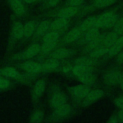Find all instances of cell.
Segmentation results:
<instances>
[{
  "label": "cell",
  "mask_w": 123,
  "mask_h": 123,
  "mask_svg": "<svg viewBox=\"0 0 123 123\" xmlns=\"http://www.w3.org/2000/svg\"><path fill=\"white\" fill-rule=\"evenodd\" d=\"M80 10V6L74 7L69 6H63L45 13V15L49 17L56 18H62L70 19L71 18L77 14Z\"/></svg>",
  "instance_id": "1"
},
{
  "label": "cell",
  "mask_w": 123,
  "mask_h": 123,
  "mask_svg": "<svg viewBox=\"0 0 123 123\" xmlns=\"http://www.w3.org/2000/svg\"><path fill=\"white\" fill-rule=\"evenodd\" d=\"M118 15L112 12H107L97 17L95 26L98 28L114 27L118 19Z\"/></svg>",
  "instance_id": "2"
},
{
  "label": "cell",
  "mask_w": 123,
  "mask_h": 123,
  "mask_svg": "<svg viewBox=\"0 0 123 123\" xmlns=\"http://www.w3.org/2000/svg\"><path fill=\"white\" fill-rule=\"evenodd\" d=\"M8 5L14 14L17 17L25 16L28 13V10L22 0H6Z\"/></svg>",
  "instance_id": "3"
},
{
  "label": "cell",
  "mask_w": 123,
  "mask_h": 123,
  "mask_svg": "<svg viewBox=\"0 0 123 123\" xmlns=\"http://www.w3.org/2000/svg\"><path fill=\"white\" fill-rule=\"evenodd\" d=\"M68 89L72 96L80 99L86 98L90 91L88 86L85 84L71 86Z\"/></svg>",
  "instance_id": "4"
},
{
  "label": "cell",
  "mask_w": 123,
  "mask_h": 123,
  "mask_svg": "<svg viewBox=\"0 0 123 123\" xmlns=\"http://www.w3.org/2000/svg\"><path fill=\"white\" fill-rule=\"evenodd\" d=\"M40 46L37 43H34L28 47L24 52L21 54H17V56H15L13 59L19 60L22 59H30L38 54L40 51Z\"/></svg>",
  "instance_id": "5"
},
{
  "label": "cell",
  "mask_w": 123,
  "mask_h": 123,
  "mask_svg": "<svg viewBox=\"0 0 123 123\" xmlns=\"http://www.w3.org/2000/svg\"><path fill=\"white\" fill-rule=\"evenodd\" d=\"M50 20L46 19L41 21L38 23L35 32L33 36L34 39L37 38L43 37L48 31H49Z\"/></svg>",
  "instance_id": "6"
},
{
  "label": "cell",
  "mask_w": 123,
  "mask_h": 123,
  "mask_svg": "<svg viewBox=\"0 0 123 123\" xmlns=\"http://www.w3.org/2000/svg\"><path fill=\"white\" fill-rule=\"evenodd\" d=\"M69 25V19L56 18L51 21L49 30L65 31Z\"/></svg>",
  "instance_id": "7"
},
{
  "label": "cell",
  "mask_w": 123,
  "mask_h": 123,
  "mask_svg": "<svg viewBox=\"0 0 123 123\" xmlns=\"http://www.w3.org/2000/svg\"><path fill=\"white\" fill-rule=\"evenodd\" d=\"M121 74L118 70H112L107 73L104 76V82L109 85H115L120 82Z\"/></svg>",
  "instance_id": "8"
},
{
  "label": "cell",
  "mask_w": 123,
  "mask_h": 123,
  "mask_svg": "<svg viewBox=\"0 0 123 123\" xmlns=\"http://www.w3.org/2000/svg\"><path fill=\"white\" fill-rule=\"evenodd\" d=\"M11 37L12 39L18 40L24 37V25L19 21L14 22L12 25Z\"/></svg>",
  "instance_id": "9"
},
{
  "label": "cell",
  "mask_w": 123,
  "mask_h": 123,
  "mask_svg": "<svg viewBox=\"0 0 123 123\" xmlns=\"http://www.w3.org/2000/svg\"><path fill=\"white\" fill-rule=\"evenodd\" d=\"M21 68L24 71L31 74L38 73L43 69L42 65L37 62L28 61L22 63Z\"/></svg>",
  "instance_id": "10"
},
{
  "label": "cell",
  "mask_w": 123,
  "mask_h": 123,
  "mask_svg": "<svg viewBox=\"0 0 123 123\" xmlns=\"http://www.w3.org/2000/svg\"><path fill=\"white\" fill-rule=\"evenodd\" d=\"M67 97L62 92H58L53 94L50 100V105L54 109L66 103Z\"/></svg>",
  "instance_id": "11"
},
{
  "label": "cell",
  "mask_w": 123,
  "mask_h": 123,
  "mask_svg": "<svg viewBox=\"0 0 123 123\" xmlns=\"http://www.w3.org/2000/svg\"><path fill=\"white\" fill-rule=\"evenodd\" d=\"M74 53L75 51L73 49L65 48H60L52 51L51 52L50 57L57 60H60L69 57L74 55Z\"/></svg>",
  "instance_id": "12"
},
{
  "label": "cell",
  "mask_w": 123,
  "mask_h": 123,
  "mask_svg": "<svg viewBox=\"0 0 123 123\" xmlns=\"http://www.w3.org/2000/svg\"><path fill=\"white\" fill-rule=\"evenodd\" d=\"M82 32L79 27L72 29L64 35L62 38V42L70 43L75 41L81 37Z\"/></svg>",
  "instance_id": "13"
},
{
  "label": "cell",
  "mask_w": 123,
  "mask_h": 123,
  "mask_svg": "<svg viewBox=\"0 0 123 123\" xmlns=\"http://www.w3.org/2000/svg\"><path fill=\"white\" fill-rule=\"evenodd\" d=\"M38 23L35 20H31L24 25V37L26 38L32 37L35 32Z\"/></svg>",
  "instance_id": "14"
},
{
  "label": "cell",
  "mask_w": 123,
  "mask_h": 123,
  "mask_svg": "<svg viewBox=\"0 0 123 123\" xmlns=\"http://www.w3.org/2000/svg\"><path fill=\"white\" fill-rule=\"evenodd\" d=\"M71 106L66 103L55 109L53 113V117L56 118H62L67 116L71 111Z\"/></svg>",
  "instance_id": "15"
},
{
  "label": "cell",
  "mask_w": 123,
  "mask_h": 123,
  "mask_svg": "<svg viewBox=\"0 0 123 123\" xmlns=\"http://www.w3.org/2000/svg\"><path fill=\"white\" fill-rule=\"evenodd\" d=\"M64 31L49 30L42 37L43 42H56Z\"/></svg>",
  "instance_id": "16"
},
{
  "label": "cell",
  "mask_w": 123,
  "mask_h": 123,
  "mask_svg": "<svg viewBox=\"0 0 123 123\" xmlns=\"http://www.w3.org/2000/svg\"><path fill=\"white\" fill-rule=\"evenodd\" d=\"M97 17L90 16L84 20L80 25L79 28L82 32H86L91 28L95 26Z\"/></svg>",
  "instance_id": "17"
},
{
  "label": "cell",
  "mask_w": 123,
  "mask_h": 123,
  "mask_svg": "<svg viewBox=\"0 0 123 123\" xmlns=\"http://www.w3.org/2000/svg\"><path fill=\"white\" fill-rule=\"evenodd\" d=\"M46 86L45 81L43 79L37 80L35 84L33 89V95L36 99L39 98L43 93Z\"/></svg>",
  "instance_id": "18"
},
{
  "label": "cell",
  "mask_w": 123,
  "mask_h": 123,
  "mask_svg": "<svg viewBox=\"0 0 123 123\" xmlns=\"http://www.w3.org/2000/svg\"><path fill=\"white\" fill-rule=\"evenodd\" d=\"M119 38V35L114 31L111 32L105 35L103 44L106 47H111Z\"/></svg>",
  "instance_id": "19"
},
{
  "label": "cell",
  "mask_w": 123,
  "mask_h": 123,
  "mask_svg": "<svg viewBox=\"0 0 123 123\" xmlns=\"http://www.w3.org/2000/svg\"><path fill=\"white\" fill-rule=\"evenodd\" d=\"M123 48V35L118 38L115 43L109 49V53L111 56L118 54Z\"/></svg>",
  "instance_id": "20"
},
{
  "label": "cell",
  "mask_w": 123,
  "mask_h": 123,
  "mask_svg": "<svg viewBox=\"0 0 123 123\" xmlns=\"http://www.w3.org/2000/svg\"><path fill=\"white\" fill-rule=\"evenodd\" d=\"M72 71L74 74L77 77L84 74L92 72L90 67L78 65H75L72 69Z\"/></svg>",
  "instance_id": "21"
},
{
  "label": "cell",
  "mask_w": 123,
  "mask_h": 123,
  "mask_svg": "<svg viewBox=\"0 0 123 123\" xmlns=\"http://www.w3.org/2000/svg\"><path fill=\"white\" fill-rule=\"evenodd\" d=\"M100 34L98 28L96 26L93 27L86 31L85 36V40L87 42L89 43L97 38Z\"/></svg>",
  "instance_id": "22"
},
{
  "label": "cell",
  "mask_w": 123,
  "mask_h": 123,
  "mask_svg": "<svg viewBox=\"0 0 123 123\" xmlns=\"http://www.w3.org/2000/svg\"><path fill=\"white\" fill-rule=\"evenodd\" d=\"M1 74L4 76L11 78H18L20 75L15 68L12 67H6L1 70Z\"/></svg>",
  "instance_id": "23"
},
{
  "label": "cell",
  "mask_w": 123,
  "mask_h": 123,
  "mask_svg": "<svg viewBox=\"0 0 123 123\" xmlns=\"http://www.w3.org/2000/svg\"><path fill=\"white\" fill-rule=\"evenodd\" d=\"M77 78L80 81L87 86L93 84L96 80V76L94 74H92V72L84 74L78 77Z\"/></svg>",
  "instance_id": "24"
},
{
  "label": "cell",
  "mask_w": 123,
  "mask_h": 123,
  "mask_svg": "<svg viewBox=\"0 0 123 123\" xmlns=\"http://www.w3.org/2000/svg\"><path fill=\"white\" fill-rule=\"evenodd\" d=\"M59 65V60L53 58L47 59L43 64V69L46 70H53L56 69Z\"/></svg>",
  "instance_id": "25"
},
{
  "label": "cell",
  "mask_w": 123,
  "mask_h": 123,
  "mask_svg": "<svg viewBox=\"0 0 123 123\" xmlns=\"http://www.w3.org/2000/svg\"><path fill=\"white\" fill-rule=\"evenodd\" d=\"M105 35L106 34H100V35L97 38H96L95 39L89 42L88 45L87 46L86 48V50L88 51V50H91L93 49H96L97 47L99 46L101 43H103V39L104 38Z\"/></svg>",
  "instance_id": "26"
},
{
  "label": "cell",
  "mask_w": 123,
  "mask_h": 123,
  "mask_svg": "<svg viewBox=\"0 0 123 123\" xmlns=\"http://www.w3.org/2000/svg\"><path fill=\"white\" fill-rule=\"evenodd\" d=\"M57 45V42H43V44L41 46L40 52L43 55L51 52L56 48Z\"/></svg>",
  "instance_id": "27"
},
{
  "label": "cell",
  "mask_w": 123,
  "mask_h": 123,
  "mask_svg": "<svg viewBox=\"0 0 123 123\" xmlns=\"http://www.w3.org/2000/svg\"><path fill=\"white\" fill-rule=\"evenodd\" d=\"M104 94V91L101 89H95L90 91L87 96L86 99L91 102L95 101L100 98H101Z\"/></svg>",
  "instance_id": "28"
},
{
  "label": "cell",
  "mask_w": 123,
  "mask_h": 123,
  "mask_svg": "<svg viewBox=\"0 0 123 123\" xmlns=\"http://www.w3.org/2000/svg\"><path fill=\"white\" fill-rule=\"evenodd\" d=\"M117 0H94L92 6L94 8H102L114 4Z\"/></svg>",
  "instance_id": "29"
},
{
  "label": "cell",
  "mask_w": 123,
  "mask_h": 123,
  "mask_svg": "<svg viewBox=\"0 0 123 123\" xmlns=\"http://www.w3.org/2000/svg\"><path fill=\"white\" fill-rule=\"evenodd\" d=\"M74 63L76 65L90 67L93 65L94 62L91 57H81L76 59L74 61Z\"/></svg>",
  "instance_id": "30"
},
{
  "label": "cell",
  "mask_w": 123,
  "mask_h": 123,
  "mask_svg": "<svg viewBox=\"0 0 123 123\" xmlns=\"http://www.w3.org/2000/svg\"><path fill=\"white\" fill-rule=\"evenodd\" d=\"M109 49L107 48H98L91 51L89 56L93 59L97 58L109 52Z\"/></svg>",
  "instance_id": "31"
},
{
  "label": "cell",
  "mask_w": 123,
  "mask_h": 123,
  "mask_svg": "<svg viewBox=\"0 0 123 123\" xmlns=\"http://www.w3.org/2000/svg\"><path fill=\"white\" fill-rule=\"evenodd\" d=\"M61 0H45L42 2L40 9L45 10L56 7L60 2Z\"/></svg>",
  "instance_id": "32"
},
{
  "label": "cell",
  "mask_w": 123,
  "mask_h": 123,
  "mask_svg": "<svg viewBox=\"0 0 123 123\" xmlns=\"http://www.w3.org/2000/svg\"><path fill=\"white\" fill-rule=\"evenodd\" d=\"M44 113L40 110H37L34 112L30 119V123H40L43 120Z\"/></svg>",
  "instance_id": "33"
},
{
  "label": "cell",
  "mask_w": 123,
  "mask_h": 123,
  "mask_svg": "<svg viewBox=\"0 0 123 123\" xmlns=\"http://www.w3.org/2000/svg\"><path fill=\"white\" fill-rule=\"evenodd\" d=\"M114 31L119 35L121 36L123 34V16L119 18L114 26Z\"/></svg>",
  "instance_id": "34"
},
{
  "label": "cell",
  "mask_w": 123,
  "mask_h": 123,
  "mask_svg": "<svg viewBox=\"0 0 123 123\" xmlns=\"http://www.w3.org/2000/svg\"><path fill=\"white\" fill-rule=\"evenodd\" d=\"M85 0H66L63 6L79 7L82 5Z\"/></svg>",
  "instance_id": "35"
},
{
  "label": "cell",
  "mask_w": 123,
  "mask_h": 123,
  "mask_svg": "<svg viewBox=\"0 0 123 123\" xmlns=\"http://www.w3.org/2000/svg\"><path fill=\"white\" fill-rule=\"evenodd\" d=\"M10 86V82L8 80L0 77V89H3L8 88Z\"/></svg>",
  "instance_id": "36"
},
{
  "label": "cell",
  "mask_w": 123,
  "mask_h": 123,
  "mask_svg": "<svg viewBox=\"0 0 123 123\" xmlns=\"http://www.w3.org/2000/svg\"><path fill=\"white\" fill-rule=\"evenodd\" d=\"M115 104L121 109H123V97H120L114 100Z\"/></svg>",
  "instance_id": "37"
},
{
  "label": "cell",
  "mask_w": 123,
  "mask_h": 123,
  "mask_svg": "<svg viewBox=\"0 0 123 123\" xmlns=\"http://www.w3.org/2000/svg\"><path fill=\"white\" fill-rule=\"evenodd\" d=\"M27 5V4H34L35 3H37L40 2H43L45 0H22Z\"/></svg>",
  "instance_id": "38"
},
{
  "label": "cell",
  "mask_w": 123,
  "mask_h": 123,
  "mask_svg": "<svg viewBox=\"0 0 123 123\" xmlns=\"http://www.w3.org/2000/svg\"><path fill=\"white\" fill-rule=\"evenodd\" d=\"M117 57V62L121 64H123V51L119 52Z\"/></svg>",
  "instance_id": "39"
},
{
  "label": "cell",
  "mask_w": 123,
  "mask_h": 123,
  "mask_svg": "<svg viewBox=\"0 0 123 123\" xmlns=\"http://www.w3.org/2000/svg\"><path fill=\"white\" fill-rule=\"evenodd\" d=\"M118 119L116 117V116H111L108 122L109 123H118Z\"/></svg>",
  "instance_id": "40"
},
{
  "label": "cell",
  "mask_w": 123,
  "mask_h": 123,
  "mask_svg": "<svg viewBox=\"0 0 123 123\" xmlns=\"http://www.w3.org/2000/svg\"><path fill=\"white\" fill-rule=\"evenodd\" d=\"M118 116L120 120L122 121V122H123V109H121L119 112Z\"/></svg>",
  "instance_id": "41"
},
{
  "label": "cell",
  "mask_w": 123,
  "mask_h": 123,
  "mask_svg": "<svg viewBox=\"0 0 123 123\" xmlns=\"http://www.w3.org/2000/svg\"><path fill=\"white\" fill-rule=\"evenodd\" d=\"M119 83L120 84V86L122 89L123 90V73L121 74V76Z\"/></svg>",
  "instance_id": "42"
}]
</instances>
